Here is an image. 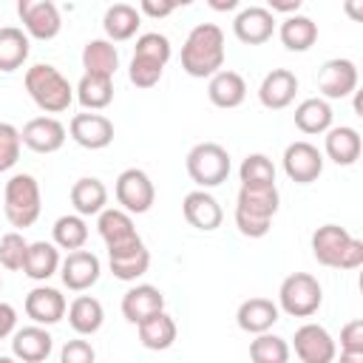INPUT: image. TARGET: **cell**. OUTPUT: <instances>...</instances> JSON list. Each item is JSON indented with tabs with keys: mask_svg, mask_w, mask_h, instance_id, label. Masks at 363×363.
<instances>
[{
	"mask_svg": "<svg viewBox=\"0 0 363 363\" xmlns=\"http://www.w3.org/2000/svg\"><path fill=\"white\" fill-rule=\"evenodd\" d=\"M224 68V31L216 23L190 28L182 45V71L193 79H210Z\"/></svg>",
	"mask_w": 363,
	"mask_h": 363,
	"instance_id": "obj_1",
	"label": "cell"
},
{
	"mask_svg": "<svg viewBox=\"0 0 363 363\" xmlns=\"http://www.w3.org/2000/svg\"><path fill=\"white\" fill-rule=\"evenodd\" d=\"M281 207V193L275 184L241 187L235 199V227L247 238H264L272 227V216Z\"/></svg>",
	"mask_w": 363,
	"mask_h": 363,
	"instance_id": "obj_2",
	"label": "cell"
},
{
	"mask_svg": "<svg viewBox=\"0 0 363 363\" xmlns=\"http://www.w3.org/2000/svg\"><path fill=\"white\" fill-rule=\"evenodd\" d=\"M312 255L329 269H357L363 264V241L340 224H323L312 233Z\"/></svg>",
	"mask_w": 363,
	"mask_h": 363,
	"instance_id": "obj_3",
	"label": "cell"
},
{
	"mask_svg": "<svg viewBox=\"0 0 363 363\" xmlns=\"http://www.w3.org/2000/svg\"><path fill=\"white\" fill-rule=\"evenodd\" d=\"M23 82H26V91H28L31 102H34L45 116L62 113V111H68L71 102H74V88H71V82H68L54 65H48V62L31 65V68L26 71V79H23Z\"/></svg>",
	"mask_w": 363,
	"mask_h": 363,
	"instance_id": "obj_4",
	"label": "cell"
},
{
	"mask_svg": "<svg viewBox=\"0 0 363 363\" xmlns=\"http://www.w3.org/2000/svg\"><path fill=\"white\" fill-rule=\"evenodd\" d=\"M40 210H43V196H40L37 179L31 173H14L3 187L6 221L20 233L40 218Z\"/></svg>",
	"mask_w": 363,
	"mask_h": 363,
	"instance_id": "obj_5",
	"label": "cell"
},
{
	"mask_svg": "<svg viewBox=\"0 0 363 363\" xmlns=\"http://www.w3.org/2000/svg\"><path fill=\"white\" fill-rule=\"evenodd\" d=\"M184 167H187V176L196 182V190H210L227 182L233 164H230L227 147H221L218 142H199L187 150Z\"/></svg>",
	"mask_w": 363,
	"mask_h": 363,
	"instance_id": "obj_6",
	"label": "cell"
},
{
	"mask_svg": "<svg viewBox=\"0 0 363 363\" xmlns=\"http://www.w3.org/2000/svg\"><path fill=\"white\" fill-rule=\"evenodd\" d=\"M323 303V286L309 272H292L278 286V312L289 318H312Z\"/></svg>",
	"mask_w": 363,
	"mask_h": 363,
	"instance_id": "obj_7",
	"label": "cell"
},
{
	"mask_svg": "<svg viewBox=\"0 0 363 363\" xmlns=\"http://www.w3.org/2000/svg\"><path fill=\"white\" fill-rule=\"evenodd\" d=\"M113 196H116V204L119 210H125L128 216H142L153 207L156 201V187L150 182V176L139 167H128L116 176V184H113Z\"/></svg>",
	"mask_w": 363,
	"mask_h": 363,
	"instance_id": "obj_8",
	"label": "cell"
},
{
	"mask_svg": "<svg viewBox=\"0 0 363 363\" xmlns=\"http://www.w3.org/2000/svg\"><path fill=\"white\" fill-rule=\"evenodd\" d=\"M96 230H99V238L108 247V255H119V252L145 247L142 235L133 227V218L119 207H105L96 216Z\"/></svg>",
	"mask_w": 363,
	"mask_h": 363,
	"instance_id": "obj_9",
	"label": "cell"
},
{
	"mask_svg": "<svg viewBox=\"0 0 363 363\" xmlns=\"http://www.w3.org/2000/svg\"><path fill=\"white\" fill-rule=\"evenodd\" d=\"M17 17L28 40H54L62 28L60 9L51 0H17Z\"/></svg>",
	"mask_w": 363,
	"mask_h": 363,
	"instance_id": "obj_10",
	"label": "cell"
},
{
	"mask_svg": "<svg viewBox=\"0 0 363 363\" xmlns=\"http://www.w3.org/2000/svg\"><path fill=\"white\" fill-rule=\"evenodd\" d=\"M357 65L346 57H335V60H326L320 68H318V91H320V99H343L349 94L357 91Z\"/></svg>",
	"mask_w": 363,
	"mask_h": 363,
	"instance_id": "obj_11",
	"label": "cell"
},
{
	"mask_svg": "<svg viewBox=\"0 0 363 363\" xmlns=\"http://www.w3.org/2000/svg\"><path fill=\"white\" fill-rule=\"evenodd\" d=\"M292 349H295V357L301 363H332L337 357L335 337L320 323H303V326H298L295 329V337H292Z\"/></svg>",
	"mask_w": 363,
	"mask_h": 363,
	"instance_id": "obj_12",
	"label": "cell"
},
{
	"mask_svg": "<svg viewBox=\"0 0 363 363\" xmlns=\"http://www.w3.org/2000/svg\"><path fill=\"white\" fill-rule=\"evenodd\" d=\"M281 162H284V173L295 184H312L323 173V153L306 139H298V142L286 145Z\"/></svg>",
	"mask_w": 363,
	"mask_h": 363,
	"instance_id": "obj_13",
	"label": "cell"
},
{
	"mask_svg": "<svg viewBox=\"0 0 363 363\" xmlns=\"http://www.w3.org/2000/svg\"><path fill=\"white\" fill-rule=\"evenodd\" d=\"M71 139L85 150H102L113 142V122L105 113H74L68 122Z\"/></svg>",
	"mask_w": 363,
	"mask_h": 363,
	"instance_id": "obj_14",
	"label": "cell"
},
{
	"mask_svg": "<svg viewBox=\"0 0 363 363\" xmlns=\"http://www.w3.org/2000/svg\"><path fill=\"white\" fill-rule=\"evenodd\" d=\"M102 264L91 250H74L60 261V278L62 286L71 292H85L99 281Z\"/></svg>",
	"mask_w": 363,
	"mask_h": 363,
	"instance_id": "obj_15",
	"label": "cell"
},
{
	"mask_svg": "<svg viewBox=\"0 0 363 363\" xmlns=\"http://www.w3.org/2000/svg\"><path fill=\"white\" fill-rule=\"evenodd\" d=\"M20 139L34 153H57L65 145L68 130L57 116H34L23 125Z\"/></svg>",
	"mask_w": 363,
	"mask_h": 363,
	"instance_id": "obj_16",
	"label": "cell"
},
{
	"mask_svg": "<svg viewBox=\"0 0 363 363\" xmlns=\"http://www.w3.org/2000/svg\"><path fill=\"white\" fill-rule=\"evenodd\" d=\"M23 309H26V315H28L37 326H54V323H60V320L65 318L68 303H65V295H62L60 289L40 284V286H34V289L26 295Z\"/></svg>",
	"mask_w": 363,
	"mask_h": 363,
	"instance_id": "obj_17",
	"label": "cell"
},
{
	"mask_svg": "<svg viewBox=\"0 0 363 363\" xmlns=\"http://www.w3.org/2000/svg\"><path fill=\"white\" fill-rule=\"evenodd\" d=\"M275 14L267 11V6H247L233 20V34L244 45H261L275 34Z\"/></svg>",
	"mask_w": 363,
	"mask_h": 363,
	"instance_id": "obj_18",
	"label": "cell"
},
{
	"mask_svg": "<svg viewBox=\"0 0 363 363\" xmlns=\"http://www.w3.org/2000/svg\"><path fill=\"white\" fill-rule=\"evenodd\" d=\"M54 349V337L45 326H23V329H14L11 335V357L17 363H43L48 360Z\"/></svg>",
	"mask_w": 363,
	"mask_h": 363,
	"instance_id": "obj_19",
	"label": "cell"
},
{
	"mask_svg": "<svg viewBox=\"0 0 363 363\" xmlns=\"http://www.w3.org/2000/svg\"><path fill=\"white\" fill-rule=\"evenodd\" d=\"M182 213H184V221L201 233L218 230L224 218V210L210 190H190L182 201Z\"/></svg>",
	"mask_w": 363,
	"mask_h": 363,
	"instance_id": "obj_20",
	"label": "cell"
},
{
	"mask_svg": "<svg viewBox=\"0 0 363 363\" xmlns=\"http://www.w3.org/2000/svg\"><path fill=\"white\" fill-rule=\"evenodd\" d=\"M298 94V77L289 68H272L258 85V102L269 111H284Z\"/></svg>",
	"mask_w": 363,
	"mask_h": 363,
	"instance_id": "obj_21",
	"label": "cell"
},
{
	"mask_svg": "<svg viewBox=\"0 0 363 363\" xmlns=\"http://www.w3.org/2000/svg\"><path fill=\"white\" fill-rule=\"evenodd\" d=\"M164 312V295L153 284H136L122 295V315L128 323L139 326L145 318Z\"/></svg>",
	"mask_w": 363,
	"mask_h": 363,
	"instance_id": "obj_22",
	"label": "cell"
},
{
	"mask_svg": "<svg viewBox=\"0 0 363 363\" xmlns=\"http://www.w3.org/2000/svg\"><path fill=\"white\" fill-rule=\"evenodd\" d=\"M360 150H363V139H360L357 128L332 125L326 130V136H323V153H326V159H332L340 167L354 164L360 159Z\"/></svg>",
	"mask_w": 363,
	"mask_h": 363,
	"instance_id": "obj_23",
	"label": "cell"
},
{
	"mask_svg": "<svg viewBox=\"0 0 363 363\" xmlns=\"http://www.w3.org/2000/svg\"><path fill=\"white\" fill-rule=\"evenodd\" d=\"M278 303H272L269 298H247L235 312V323L247 335H264L278 323Z\"/></svg>",
	"mask_w": 363,
	"mask_h": 363,
	"instance_id": "obj_24",
	"label": "cell"
},
{
	"mask_svg": "<svg viewBox=\"0 0 363 363\" xmlns=\"http://www.w3.org/2000/svg\"><path fill=\"white\" fill-rule=\"evenodd\" d=\"M207 99L216 105V108H238L244 99H247V82L238 71H230V68H221L218 74H213L207 79Z\"/></svg>",
	"mask_w": 363,
	"mask_h": 363,
	"instance_id": "obj_25",
	"label": "cell"
},
{
	"mask_svg": "<svg viewBox=\"0 0 363 363\" xmlns=\"http://www.w3.org/2000/svg\"><path fill=\"white\" fill-rule=\"evenodd\" d=\"M142 26V14L136 6L130 3H113L105 9V17H102V28H105V40L111 43H125L130 40Z\"/></svg>",
	"mask_w": 363,
	"mask_h": 363,
	"instance_id": "obj_26",
	"label": "cell"
},
{
	"mask_svg": "<svg viewBox=\"0 0 363 363\" xmlns=\"http://www.w3.org/2000/svg\"><path fill=\"white\" fill-rule=\"evenodd\" d=\"M82 68L85 74H94V77H111L116 74L119 68V51L111 40L105 37H94L82 45Z\"/></svg>",
	"mask_w": 363,
	"mask_h": 363,
	"instance_id": "obj_27",
	"label": "cell"
},
{
	"mask_svg": "<svg viewBox=\"0 0 363 363\" xmlns=\"http://www.w3.org/2000/svg\"><path fill=\"white\" fill-rule=\"evenodd\" d=\"M71 204L77 216H99L108 204V187L96 176H82L71 184Z\"/></svg>",
	"mask_w": 363,
	"mask_h": 363,
	"instance_id": "obj_28",
	"label": "cell"
},
{
	"mask_svg": "<svg viewBox=\"0 0 363 363\" xmlns=\"http://www.w3.org/2000/svg\"><path fill=\"white\" fill-rule=\"evenodd\" d=\"M68 323L79 337L96 335L105 323V309L94 295H77L68 306Z\"/></svg>",
	"mask_w": 363,
	"mask_h": 363,
	"instance_id": "obj_29",
	"label": "cell"
},
{
	"mask_svg": "<svg viewBox=\"0 0 363 363\" xmlns=\"http://www.w3.org/2000/svg\"><path fill=\"white\" fill-rule=\"evenodd\" d=\"M136 332H139V343H142L145 349H150V352H164V349H170V346L176 343V335H179L176 320H173L167 312H156V315L145 318V320L136 326Z\"/></svg>",
	"mask_w": 363,
	"mask_h": 363,
	"instance_id": "obj_30",
	"label": "cell"
},
{
	"mask_svg": "<svg viewBox=\"0 0 363 363\" xmlns=\"http://www.w3.org/2000/svg\"><path fill=\"white\" fill-rule=\"evenodd\" d=\"M278 37H281V43H284L286 51L303 54V51H309V48L315 45V40H318V23H315L312 17H306V14H292V17L281 20Z\"/></svg>",
	"mask_w": 363,
	"mask_h": 363,
	"instance_id": "obj_31",
	"label": "cell"
},
{
	"mask_svg": "<svg viewBox=\"0 0 363 363\" xmlns=\"http://www.w3.org/2000/svg\"><path fill=\"white\" fill-rule=\"evenodd\" d=\"M60 250L51 241H28V252L23 261V272L31 281H48L54 272H60Z\"/></svg>",
	"mask_w": 363,
	"mask_h": 363,
	"instance_id": "obj_32",
	"label": "cell"
},
{
	"mask_svg": "<svg viewBox=\"0 0 363 363\" xmlns=\"http://www.w3.org/2000/svg\"><path fill=\"white\" fill-rule=\"evenodd\" d=\"M28 51H31V43L23 28L0 26V71L3 74L23 68V62L28 60Z\"/></svg>",
	"mask_w": 363,
	"mask_h": 363,
	"instance_id": "obj_33",
	"label": "cell"
},
{
	"mask_svg": "<svg viewBox=\"0 0 363 363\" xmlns=\"http://www.w3.org/2000/svg\"><path fill=\"white\" fill-rule=\"evenodd\" d=\"M74 96H77V102L85 111L96 113V111H102V108H108L113 102V79L111 77L82 74L79 82H77V88H74Z\"/></svg>",
	"mask_w": 363,
	"mask_h": 363,
	"instance_id": "obj_34",
	"label": "cell"
},
{
	"mask_svg": "<svg viewBox=\"0 0 363 363\" xmlns=\"http://www.w3.org/2000/svg\"><path fill=\"white\" fill-rule=\"evenodd\" d=\"M332 119H335L332 105L326 99H320V96H309L295 108V128L301 133H309V136L326 133L332 128Z\"/></svg>",
	"mask_w": 363,
	"mask_h": 363,
	"instance_id": "obj_35",
	"label": "cell"
},
{
	"mask_svg": "<svg viewBox=\"0 0 363 363\" xmlns=\"http://www.w3.org/2000/svg\"><path fill=\"white\" fill-rule=\"evenodd\" d=\"M51 238H54L51 244H54L57 250H68V252L82 250L85 241H88V224H85V218L77 216V213L60 216V218L54 221V227H51Z\"/></svg>",
	"mask_w": 363,
	"mask_h": 363,
	"instance_id": "obj_36",
	"label": "cell"
},
{
	"mask_svg": "<svg viewBox=\"0 0 363 363\" xmlns=\"http://www.w3.org/2000/svg\"><path fill=\"white\" fill-rule=\"evenodd\" d=\"M108 267H111L113 278L130 284L150 269V252H147V247H139V250H128L119 255H108Z\"/></svg>",
	"mask_w": 363,
	"mask_h": 363,
	"instance_id": "obj_37",
	"label": "cell"
},
{
	"mask_svg": "<svg viewBox=\"0 0 363 363\" xmlns=\"http://www.w3.org/2000/svg\"><path fill=\"white\" fill-rule=\"evenodd\" d=\"M289 343L281 335L264 332L250 340V360L252 363H289Z\"/></svg>",
	"mask_w": 363,
	"mask_h": 363,
	"instance_id": "obj_38",
	"label": "cell"
},
{
	"mask_svg": "<svg viewBox=\"0 0 363 363\" xmlns=\"http://www.w3.org/2000/svg\"><path fill=\"white\" fill-rule=\"evenodd\" d=\"M241 187H267L275 184V164L267 153H250L238 167Z\"/></svg>",
	"mask_w": 363,
	"mask_h": 363,
	"instance_id": "obj_39",
	"label": "cell"
},
{
	"mask_svg": "<svg viewBox=\"0 0 363 363\" xmlns=\"http://www.w3.org/2000/svg\"><path fill=\"white\" fill-rule=\"evenodd\" d=\"M26 252H28V241L23 238V233L9 230L0 235V267L3 269H11V272L23 269Z\"/></svg>",
	"mask_w": 363,
	"mask_h": 363,
	"instance_id": "obj_40",
	"label": "cell"
},
{
	"mask_svg": "<svg viewBox=\"0 0 363 363\" xmlns=\"http://www.w3.org/2000/svg\"><path fill=\"white\" fill-rule=\"evenodd\" d=\"M23 150V139H20V128H14L11 122H0V173H9Z\"/></svg>",
	"mask_w": 363,
	"mask_h": 363,
	"instance_id": "obj_41",
	"label": "cell"
},
{
	"mask_svg": "<svg viewBox=\"0 0 363 363\" xmlns=\"http://www.w3.org/2000/svg\"><path fill=\"white\" fill-rule=\"evenodd\" d=\"M60 363H96V352L91 346V340L85 337H74L65 340L60 349Z\"/></svg>",
	"mask_w": 363,
	"mask_h": 363,
	"instance_id": "obj_42",
	"label": "cell"
},
{
	"mask_svg": "<svg viewBox=\"0 0 363 363\" xmlns=\"http://www.w3.org/2000/svg\"><path fill=\"white\" fill-rule=\"evenodd\" d=\"M340 352H363V318H354L340 329Z\"/></svg>",
	"mask_w": 363,
	"mask_h": 363,
	"instance_id": "obj_43",
	"label": "cell"
},
{
	"mask_svg": "<svg viewBox=\"0 0 363 363\" xmlns=\"http://www.w3.org/2000/svg\"><path fill=\"white\" fill-rule=\"evenodd\" d=\"M176 9H179V3H173V0H142V3H139V14H147V17H153V20L167 17V14H173Z\"/></svg>",
	"mask_w": 363,
	"mask_h": 363,
	"instance_id": "obj_44",
	"label": "cell"
},
{
	"mask_svg": "<svg viewBox=\"0 0 363 363\" xmlns=\"http://www.w3.org/2000/svg\"><path fill=\"white\" fill-rule=\"evenodd\" d=\"M17 329V309L6 301H0V340L3 337H11Z\"/></svg>",
	"mask_w": 363,
	"mask_h": 363,
	"instance_id": "obj_45",
	"label": "cell"
},
{
	"mask_svg": "<svg viewBox=\"0 0 363 363\" xmlns=\"http://www.w3.org/2000/svg\"><path fill=\"white\" fill-rule=\"evenodd\" d=\"M298 9H301V0H269V6H267V11L269 14H275V11H284V14H298Z\"/></svg>",
	"mask_w": 363,
	"mask_h": 363,
	"instance_id": "obj_46",
	"label": "cell"
},
{
	"mask_svg": "<svg viewBox=\"0 0 363 363\" xmlns=\"http://www.w3.org/2000/svg\"><path fill=\"white\" fill-rule=\"evenodd\" d=\"M210 6H213V9H218V11H230V9H235V6H238V0H210Z\"/></svg>",
	"mask_w": 363,
	"mask_h": 363,
	"instance_id": "obj_47",
	"label": "cell"
},
{
	"mask_svg": "<svg viewBox=\"0 0 363 363\" xmlns=\"http://www.w3.org/2000/svg\"><path fill=\"white\" fill-rule=\"evenodd\" d=\"M340 363H363V352H340Z\"/></svg>",
	"mask_w": 363,
	"mask_h": 363,
	"instance_id": "obj_48",
	"label": "cell"
},
{
	"mask_svg": "<svg viewBox=\"0 0 363 363\" xmlns=\"http://www.w3.org/2000/svg\"><path fill=\"white\" fill-rule=\"evenodd\" d=\"M0 363H17L11 354H0Z\"/></svg>",
	"mask_w": 363,
	"mask_h": 363,
	"instance_id": "obj_49",
	"label": "cell"
},
{
	"mask_svg": "<svg viewBox=\"0 0 363 363\" xmlns=\"http://www.w3.org/2000/svg\"><path fill=\"white\" fill-rule=\"evenodd\" d=\"M0 289H3V275H0Z\"/></svg>",
	"mask_w": 363,
	"mask_h": 363,
	"instance_id": "obj_50",
	"label": "cell"
}]
</instances>
